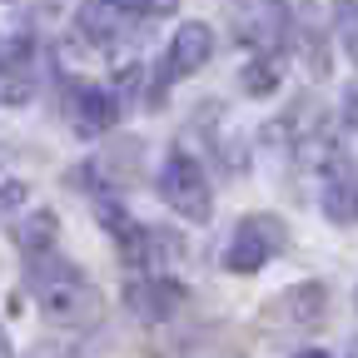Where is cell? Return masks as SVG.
<instances>
[{
	"label": "cell",
	"mask_w": 358,
	"mask_h": 358,
	"mask_svg": "<svg viewBox=\"0 0 358 358\" xmlns=\"http://www.w3.org/2000/svg\"><path fill=\"white\" fill-rule=\"evenodd\" d=\"M239 85L249 90V95H274V90H279V65L268 60V55H259V60H249V65H244Z\"/></svg>",
	"instance_id": "13"
},
{
	"label": "cell",
	"mask_w": 358,
	"mask_h": 358,
	"mask_svg": "<svg viewBox=\"0 0 358 358\" xmlns=\"http://www.w3.org/2000/svg\"><path fill=\"white\" fill-rule=\"evenodd\" d=\"M284 249H289L284 219H274V214H249V219H239L229 249H224V268H229V274H259V268H264L268 259H279Z\"/></svg>",
	"instance_id": "3"
},
{
	"label": "cell",
	"mask_w": 358,
	"mask_h": 358,
	"mask_svg": "<svg viewBox=\"0 0 358 358\" xmlns=\"http://www.w3.org/2000/svg\"><path fill=\"white\" fill-rule=\"evenodd\" d=\"M324 214L338 219V224H353L358 219V164H334L324 169Z\"/></svg>",
	"instance_id": "10"
},
{
	"label": "cell",
	"mask_w": 358,
	"mask_h": 358,
	"mask_svg": "<svg viewBox=\"0 0 358 358\" xmlns=\"http://www.w3.org/2000/svg\"><path fill=\"white\" fill-rule=\"evenodd\" d=\"M348 358H358V338H353V343H348Z\"/></svg>",
	"instance_id": "20"
},
{
	"label": "cell",
	"mask_w": 358,
	"mask_h": 358,
	"mask_svg": "<svg viewBox=\"0 0 358 358\" xmlns=\"http://www.w3.org/2000/svg\"><path fill=\"white\" fill-rule=\"evenodd\" d=\"M25 279H30V294H35L40 313L50 324H60V329L100 324V289L90 284L70 259H60L55 249L25 254Z\"/></svg>",
	"instance_id": "1"
},
{
	"label": "cell",
	"mask_w": 358,
	"mask_h": 358,
	"mask_svg": "<svg viewBox=\"0 0 358 358\" xmlns=\"http://www.w3.org/2000/svg\"><path fill=\"white\" fill-rule=\"evenodd\" d=\"M124 299H129V308L140 313L145 324H164L169 313L185 303V284H179V279H164V274H155V268H150V279H134V284L124 289Z\"/></svg>",
	"instance_id": "8"
},
{
	"label": "cell",
	"mask_w": 358,
	"mask_h": 358,
	"mask_svg": "<svg viewBox=\"0 0 358 358\" xmlns=\"http://www.w3.org/2000/svg\"><path fill=\"white\" fill-rule=\"evenodd\" d=\"M0 358H10V343H6V329H0Z\"/></svg>",
	"instance_id": "19"
},
{
	"label": "cell",
	"mask_w": 358,
	"mask_h": 358,
	"mask_svg": "<svg viewBox=\"0 0 358 358\" xmlns=\"http://www.w3.org/2000/svg\"><path fill=\"white\" fill-rule=\"evenodd\" d=\"M35 95V40L25 30L0 35V105H30Z\"/></svg>",
	"instance_id": "7"
},
{
	"label": "cell",
	"mask_w": 358,
	"mask_h": 358,
	"mask_svg": "<svg viewBox=\"0 0 358 358\" xmlns=\"http://www.w3.org/2000/svg\"><path fill=\"white\" fill-rule=\"evenodd\" d=\"M284 35H289V0H254V10L239 20V40H249L264 55H274Z\"/></svg>",
	"instance_id": "9"
},
{
	"label": "cell",
	"mask_w": 358,
	"mask_h": 358,
	"mask_svg": "<svg viewBox=\"0 0 358 358\" xmlns=\"http://www.w3.org/2000/svg\"><path fill=\"white\" fill-rule=\"evenodd\" d=\"M25 358H80V353H75V348H70L65 338H50V343H35V348H30Z\"/></svg>",
	"instance_id": "15"
},
{
	"label": "cell",
	"mask_w": 358,
	"mask_h": 358,
	"mask_svg": "<svg viewBox=\"0 0 358 358\" xmlns=\"http://www.w3.org/2000/svg\"><path fill=\"white\" fill-rule=\"evenodd\" d=\"M294 358H329L324 348H303V353H294Z\"/></svg>",
	"instance_id": "18"
},
{
	"label": "cell",
	"mask_w": 358,
	"mask_h": 358,
	"mask_svg": "<svg viewBox=\"0 0 358 358\" xmlns=\"http://www.w3.org/2000/svg\"><path fill=\"white\" fill-rule=\"evenodd\" d=\"M338 40H343V50L353 55V65H358V0H338Z\"/></svg>",
	"instance_id": "14"
},
{
	"label": "cell",
	"mask_w": 358,
	"mask_h": 358,
	"mask_svg": "<svg viewBox=\"0 0 358 358\" xmlns=\"http://www.w3.org/2000/svg\"><path fill=\"white\" fill-rule=\"evenodd\" d=\"M65 110L75 120V134H85V140H95V134L115 129L120 120V95L105 85H90V80H70L65 85Z\"/></svg>",
	"instance_id": "6"
},
{
	"label": "cell",
	"mask_w": 358,
	"mask_h": 358,
	"mask_svg": "<svg viewBox=\"0 0 358 358\" xmlns=\"http://www.w3.org/2000/svg\"><path fill=\"white\" fill-rule=\"evenodd\" d=\"M159 199L174 209V214H185L194 224H204L214 214V194H209V179L199 169V159H189L185 150H169V159L159 164Z\"/></svg>",
	"instance_id": "4"
},
{
	"label": "cell",
	"mask_w": 358,
	"mask_h": 358,
	"mask_svg": "<svg viewBox=\"0 0 358 358\" xmlns=\"http://www.w3.org/2000/svg\"><path fill=\"white\" fill-rule=\"evenodd\" d=\"M169 6H174V0H85L80 15H75V30L90 45H115L145 15H164Z\"/></svg>",
	"instance_id": "2"
},
{
	"label": "cell",
	"mask_w": 358,
	"mask_h": 358,
	"mask_svg": "<svg viewBox=\"0 0 358 358\" xmlns=\"http://www.w3.org/2000/svg\"><path fill=\"white\" fill-rule=\"evenodd\" d=\"M55 229H60V219L50 214V209H35L20 229H15V244L25 249V254H40V249H55Z\"/></svg>",
	"instance_id": "12"
},
{
	"label": "cell",
	"mask_w": 358,
	"mask_h": 358,
	"mask_svg": "<svg viewBox=\"0 0 358 358\" xmlns=\"http://www.w3.org/2000/svg\"><path fill=\"white\" fill-rule=\"evenodd\" d=\"M343 120H348V129H358V90H348V100H343Z\"/></svg>",
	"instance_id": "17"
},
{
	"label": "cell",
	"mask_w": 358,
	"mask_h": 358,
	"mask_svg": "<svg viewBox=\"0 0 358 358\" xmlns=\"http://www.w3.org/2000/svg\"><path fill=\"white\" fill-rule=\"evenodd\" d=\"M284 319L294 324V329H313L324 319V308H329V289L324 284H299V289H289L284 294Z\"/></svg>",
	"instance_id": "11"
},
{
	"label": "cell",
	"mask_w": 358,
	"mask_h": 358,
	"mask_svg": "<svg viewBox=\"0 0 358 358\" xmlns=\"http://www.w3.org/2000/svg\"><path fill=\"white\" fill-rule=\"evenodd\" d=\"M209 55H214V30H209L204 20L179 25V30H174V40H169V50H164V60H159V75H155V95H150V105H159V100H164V90H169L174 80H185V75L204 70V60H209Z\"/></svg>",
	"instance_id": "5"
},
{
	"label": "cell",
	"mask_w": 358,
	"mask_h": 358,
	"mask_svg": "<svg viewBox=\"0 0 358 358\" xmlns=\"http://www.w3.org/2000/svg\"><path fill=\"white\" fill-rule=\"evenodd\" d=\"M25 185H6V189H0V214H6V209H15V204H25Z\"/></svg>",
	"instance_id": "16"
}]
</instances>
